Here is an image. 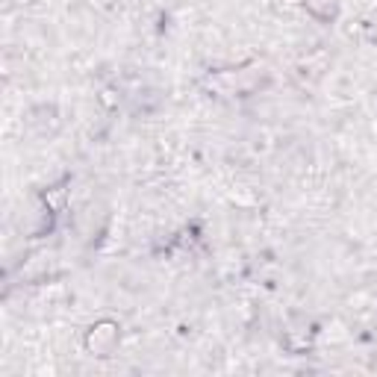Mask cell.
Returning a JSON list of instances; mask_svg holds the SVG:
<instances>
[{
  "label": "cell",
  "instance_id": "obj_1",
  "mask_svg": "<svg viewBox=\"0 0 377 377\" xmlns=\"http://www.w3.org/2000/svg\"><path fill=\"white\" fill-rule=\"evenodd\" d=\"M115 339H118V330L113 325H101L89 336V348H92V351H97V354H106L109 348H113Z\"/></svg>",
  "mask_w": 377,
  "mask_h": 377
}]
</instances>
